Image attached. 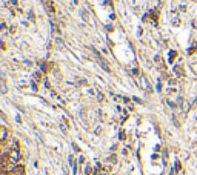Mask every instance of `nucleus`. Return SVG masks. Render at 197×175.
Segmentation results:
<instances>
[{
    "label": "nucleus",
    "mask_w": 197,
    "mask_h": 175,
    "mask_svg": "<svg viewBox=\"0 0 197 175\" xmlns=\"http://www.w3.org/2000/svg\"><path fill=\"white\" fill-rule=\"evenodd\" d=\"M68 160H69V166H71V169H73V174L75 175V174H77V163H75V160H74L73 155H71Z\"/></svg>",
    "instance_id": "f03ea898"
},
{
    "label": "nucleus",
    "mask_w": 197,
    "mask_h": 175,
    "mask_svg": "<svg viewBox=\"0 0 197 175\" xmlns=\"http://www.w3.org/2000/svg\"><path fill=\"white\" fill-rule=\"evenodd\" d=\"M97 98H98V100H103V94H102V92H97Z\"/></svg>",
    "instance_id": "9b49d317"
},
{
    "label": "nucleus",
    "mask_w": 197,
    "mask_h": 175,
    "mask_svg": "<svg viewBox=\"0 0 197 175\" xmlns=\"http://www.w3.org/2000/svg\"><path fill=\"white\" fill-rule=\"evenodd\" d=\"M179 11H187V6H185V5H180V6H179Z\"/></svg>",
    "instance_id": "4468645a"
},
{
    "label": "nucleus",
    "mask_w": 197,
    "mask_h": 175,
    "mask_svg": "<svg viewBox=\"0 0 197 175\" xmlns=\"http://www.w3.org/2000/svg\"><path fill=\"white\" fill-rule=\"evenodd\" d=\"M9 2L13 3V5H15V3H17V0H9Z\"/></svg>",
    "instance_id": "aec40b11"
},
{
    "label": "nucleus",
    "mask_w": 197,
    "mask_h": 175,
    "mask_svg": "<svg viewBox=\"0 0 197 175\" xmlns=\"http://www.w3.org/2000/svg\"><path fill=\"white\" fill-rule=\"evenodd\" d=\"M73 149H74L75 152H79V147H77V144H74V143H73Z\"/></svg>",
    "instance_id": "a211bd4d"
},
{
    "label": "nucleus",
    "mask_w": 197,
    "mask_h": 175,
    "mask_svg": "<svg viewBox=\"0 0 197 175\" xmlns=\"http://www.w3.org/2000/svg\"><path fill=\"white\" fill-rule=\"evenodd\" d=\"M19 157H20V154H19L17 149L11 151V154H9V161H11V163H17V161H19Z\"/></svg>",
    "instance_id": "f257e3e1"
},
{
    "label": "nucleus",
    "mask_w": 197,
    "mask_h": 175,
    "mask_svg": "<svg viewBox=\"0 0 197 175\" xmlns=\"http://www.w3.org/2000/svg\"><path fill=\"white\" fill-rule=\"evenodd\" d=\"M108 161H111V163H116V161H117L116 155H111V157H108Z\"/></svg>",
    "instance_id": "0eeeda50"
},
{
    "label": "nucleus",
    "mask_w": 197,
    "mask_h": 175,
    "mask_svg": "<svg viewBox=\"0 0 197 175\" xmlns=\"http://www.w3.org/2000/svg\"><path fill=\"white\" fill-rule=\"evenodd\" d=\"M5 140H6V129L2 128V141H5Z\"/></svg>",
    "instance_id": "39448f33"
},
{
    "label": "nucleus",
    "mask_w": 197,
    "mask_h": 175,
    "mask_svg": "<svg viewBox=\"0 0 197 175\" xmlns=\"http://www.w3.org/2000/svg\"><path fill=\"white\" fill-rule=\"evenodd\" d=\"M173 71L176 72V75H177V77H182V75H183V72H182V69H180V66H179V65H176V66L173 68Z\"/></svg>",
    "instance_id": "7ed1b4c3"
},
{
    "label": "nucleus",
    "mask_w": 197,
    "mask_h": 175,
    "mask_svg": "<svg viewBox=\"0 0 197 175\" xmlns=\"http://www.w3.org/2000/svg\"><path fill=\"white\" fill-rule=\"evenodd\" d=\"M173 25H174V26H179V25H180V22H179V19H174V22H173Z\"/></svg>",
    "instance_id": "f8f14e48"
},
{
    "label": "nucleus",
    "mask_w": 197,
    "mask_h": 175,
    "mask_svg": "<svg viewBox=\"0 0 197 175\" xmlns=\"http://www.w3.org/2000/svg\"><path fill=\"white\" fill-rule=\"evenodd\" d=\"M131 75H136V77H137L139 75V69L136 68V69H131Z\"/></svg>",
    "instance_id": "1a4fd4ad"
},
{
    "label": "nucleus",
    "mask_w": 197,
    "mask_h": 175,
    "mask_svg": "<svg viewBox=\"0 0 197 175\" xmlns=\"http://www.w3.org/2000/svg\"><path fill=\"white\" fill-rule=\"evenodd\" d=\"M86 92H88L89 95H94V94H96V92H94V89H91V88H88V89H86Z\"/></svg>",
    "instance_id": "9d476101"
},
{
    "label": "nucleus",
    "mask_w": 197,
    "mask_h": 175,
    "mask_svg": "<svg viewBox=\"0 0 197 175\" xmlns=\"http://www.w3.org/2000/svg\"><path fill=\"white\" fill-rule=\"evenodd\" d=\"M15 122H17V123H22V117H20V115H15Z\"/></svg>",
    "instance_id": "2eb2a0df"
},
{
    "label": "nucleus",
    "mask_w": 197,
    "mask_h": 175,
    "mask_svg": "<svg viewBox=\"0 0 197 175\" xmlns=\"http://www.w3.org/2000/svg\"><path fill=\"white\" fill-rule=\"evenodd\" d=\"M82 19H83L85 22L88 20V12H85V11H82Z\"/></svg>",
    "instance_id": "6e6552de"
},
{
    "label": "nucleus",
    "mask_w": 197,
    "mask_h": 175,
    "mask_svg": "<svg viewBox=\"0 0 197 175\" xmlns=\"http://www.w3.org/2000/svg\"><path fill=\"white\" fill-rule=\"evenodd\" d=\"M119 138H120V140H123V138H125V132H120V135H119Z\"/></svg>",
    "instance_id": "f3484780"
},
{
    "label": "nucleus",
    "mask_w": 197,
    "mask_h": 175,
    "mask_svg": "<svg viewBox=\"0 0 197 175\" xmlns=\"http://www.w3.org/2000/svg\"><path fill=\"white\" fill-rule=\"evenodd\" d=\"M34 77H36L37 80H39V78H40V72H36V74H34Z\"/></svg>",
    "instance_id": "6ab92c4d"
},
{
    "label": "nucleus",
    "mask_w": 197,
    "mask_h": 175,
    "mask_svg": "<svg viewBox=\"0 0 197 175\" xmlns=\"http://www.w3.org/2000/svg\"><path fill=\"white\" fill-rule=\"evenodd\" d=\"M92 174V169H91V166H88V165H86L85 166V175H91Z\"/></svg>",
    "instance_id": "20e7f679"
},
{
    "label": "nucleus",
    "mask_w": 197,
    "mask_h": 175,
    "mask_svg": "<svg viewBox=\"0 0 197 175\" xmlns=\"http://www.w3.org/2000/svg\"><path fill=\"white\" fill-rule=\"evenodd\" d=\"M56 42H57V45L60 46V49H62V48H63V42H60V39H57Z\"/></svg>",
    "instance_id": "ddd939ff"
},
{
    "label": "nucleus",
    "mask_w": 197,
    "mask_h": 175,
    "mask_svg": "<svg viewBox=\"0 0 197 175\" xmlns=\"http://www.w3.org/2000/svg\"><path fill=\"white\" fill-rule=\"evenodd\" d=\"M168 105H169V106H171L173 109H174V108H176V105H174V103H173V101H169V100H168Z\"/></svg>",
    "instance_id": "dca6fc26"
},
{
    "label": "nucleus",
    "mask_w": 197,
    "mask_h": 175,
    "mask_svg": "<svg viewBox=\"0 0 197 175\" xmlns=\"http://www.w3.org/2000/svg\"><path fill=\"white\" fill-rule=\"evenodd\" d=\"M2 92H6V85H5V78H2Z\"/></svg>",
    "instance_id": "423d86ee"
}]
</instances>
